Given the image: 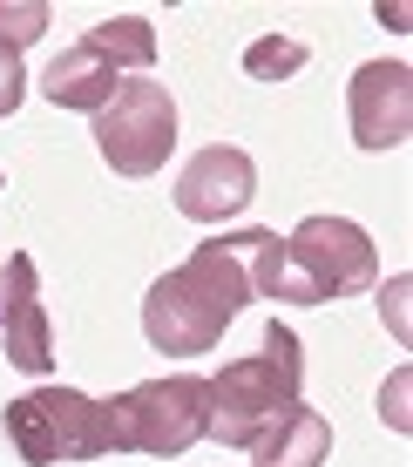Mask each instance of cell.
Segmentation results:
<instances>
[{
  "mask_svg": "<svg viewBox=\"0 0 413 467\" xmlns=\"http://www.w3.org/2000/svg\"><path fill=\"white\" fill-rule=\"evenodd\" d=\"M251 305V278L244 265L224 251V237H203L177 271L142 292V339L163 359H197L224 339V326Z\"/></svg>",
  "mask_w": 413,
  "mask_h": 467,
  "instance_id": "6da1fadb",
  "label": "cell"
},
{
  "mask_svg": "<svg viewBox=\"0 0 413 467\" xmlns=\"http://www.w3.org/2000/svg\"><path fill=\"white\" fill-rule=\"evenodd\" d=\"M298 379H305V359H298V332L278 326L264 332V352H251V359H231L224 373L203 379V441L217 447H244L258 433H272L284 413L298 407Z\"/></svg>",
  "mask_w": 413,
  "mask_h": 467,
  "instance_id": "7a4b0ae2",
  "label": "cell"
},
{
  "mask_svg": "<svg viewBox=\"0 0 413 467\" xmlns=\"http://www.w3.org/2000/svg\"><path fill=\"white\" fill-rule=\"evenodd\" d=\"M203 441V379L197 373H170V379H142L116 400H95V454H156L177 461Z\"/></svg>",
  "mask_w": 413,
  "mask_h": 467,
  "instance_id": "3957f363",
  "label": "cell"
},
{
  "mask_svg": "<svg viewBox=\"0 0 413 467\" xmlns=\"http://www.w3.org/2000/svg\"><path fill=\"white\" fill-rule=\"evenodd\" d=\"M95 150L116 176H156L177 150V95L150 75L116 82V95L95 109Z\"/></svg>",
  "mask_w": 413,
  "mask_h": 467,
  "instance_id": "277c9868",
  "label": "cell"
},
{
  "mask_svg": "<svg viewBox=\"0 0 413 467\" xmlns=\"http://www.w3.org/2000/svg\"><path fill=\"white\" fill-rule=\"evenodd\" d=\"M0 433L27 467H61V461H102L95 454V400L75 386H35V393L0 407Z\"/></svg>",
  "mask_w": 413,
  "mask_h": 467,
  "instance_id": "5b68a950",
  "label": "cell"
},
{
  "mask_svg": "<svg viewBox=\"0 0 413 467\" xmlns=\"http://www.w3.org/2000/svg\"><path fill=\"white\" fill-rule=\"evenodd\" d=\"M284 257H292L298 285L312 292V305H332V298H353L379 278V251L373 237L359 231L353 217H305L292 237H284Z\"/></svg>",
  "mask_w": 413,
  "mask_h": 467,
  "instance_id": "8992f818",
  "label": "cell"
},
{
  "mask_svg": "<svg viewBox=\"0 0 413 467\" xmlns=\"http://www.w3.org/2000/svg\"><path fill=\"white\" fill-rule=\"evenodd\" d=\"M0 352L27 379H47V366H55V326H47V298H41V265L27 251H7V271H0Z\"/></svg>",
  "mask_w": 413,
  "mask_h": 467,
  "instance_id": "52a82bcc",
  "label": "cell"
},
{
  "mask_svg": "<svg viewBox=\"0 0 413 467\" xmlns=\"http://www.w3.org/2000/svg\"><path fill=\"white\" fill-rule=\"evenodd\" d=\"M258 197V163L237 142H211L177 170V211L190 223H224Z\"/></svg>",
  "mask_w": 413,
  "mask_h": 467,
  "instance_id": "ba28073f",
  "label": "cell"
},
{
  "mask_svg": "<svg viewBox=\"0 0 413 467\" xmlns=\"http://www.w3.org/2000/svg\"><path fill=\"white\" fill-rule=\"evenodd\" d=\"M346 122L359 150H400L413 129V75L407 61H367L346 88Z\"/></svg>",
  "mask_w": 413,
  "mask_h": 467,
  "instance_id": "9c48e42d",
  "label": "cell"
},
{
  "mask_svg": "<svg viewBox=\"0 0 413 467\" xmlns=\"http://www.w3.org/2000/svg\"><path fill=\"white\" fill-rule=\"evenodd\" d=\"M116 82H122V68L102 55L88 35L75 41V47H61L55 61H47V75H41V95L55 109H75V116H95V109L116 95Z\"/></svg>",
  "mask_w": 413,
  "mask_h": 467,
  "instance_id": "30bf717a",
  "label": "cell"
},
{
  "mask_svg": "<svg viewBox=\"0 0 413 467\" xmlns=\"http://www.w3.org/2000/svg\"><path fill=\"white\" fill-rule=\"evenodd\" d=\"M224 251L244 265V278H251V298H272V305H312V292L298 285V271H292V257H284V237L278 231H231L224 237Z\"/></svg>",
  "mask_w": 413,
  "mask_h": 467,
  "instance_id": "8fae6325",
  "label": "cell"
},
{
  "mask_svg": "<svg viewBox=\"0 0 413 467\" xmlns=\"http://www.w3.org/2000/svg\"><path fill=\"white\" fill-rule=\"evenodd\" d=\"M325 454H332V420L312 413L305 400H298L272 433L251 441V461H258V467H325Z\"/></svg>",
  "mask_w": 413,
  "mask_h": 467,
  "instance_id": "7c38bea8",
  "label": "cell"
},
{
  "mask_svg": "<svg viewBox=\"0 0 413 467\" xmlns=\"http://www.w3.org/2000/svg\"><path fill=\"white\" fill-rule=\"evenodd\" d=\"M88 41L102 47V55L116 61V68H136V75L156 61V35H150V21H142V14H116V21L88 27Z\"/></svg>",
  "mask_w": 413,
  "mask_h": 467,
  "instance_id": "4fadbf2b",
  "label": "cell"
},
{
  "mask_svg": "<svg viewBox=\"0 0 413 467\" xmlns=\"http://www.w3.org/2000/svg\"><path fill=\"white\" fill-rule=\"evenodd\" d=\"M298 68H305V41H292V35H258L244 47L251 82H284V75H298Z\"/></svg>",
  "mask_w": 413,
  "mask_h": 467,
  "instance_id": "5bb4252c",
  "label": "cell"
},
{
  "mask_svg": "<svg viewBox=\"0 0 413 467\" xmlns=\"http://www.w3.org/2000/svg\"><path fill=\"white\" fill-rule=\"evenodd\" d=\"M35 35H47V7L41 0H0V41H14V47H27Z\"/></svg>",
  "mask_w": 413,
  "mask_h": 467,
  "instance_id": "9a60e30c",
  "label": "cell"
},
{
  "mask_svg": "<svg viewBox=\"0 0 413 467\" xmlns=\"http://www.w3.org/2000/svg\"><path fill=\"white\" fill-rule=\"evenodd\" d=\"M21 95H27L21 47H14V41H0V116H14V109H21Z\"/></svg>",
  "mask_w": 413,
  "mask_h": 467,
  "instance_id": "2e32d148",
  "label": "cell"
}]
</instances>
